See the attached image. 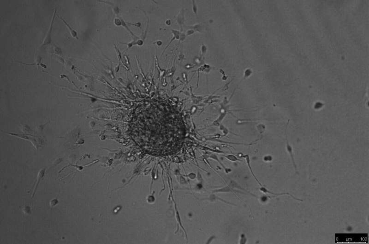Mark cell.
I'll return each instance as SVG.
<instances>
[{"mask_svg": "<svg viewBox=\"0 0 369 244\" xmlns=\"http://www.w3.org/2000/svg\"><path fill=\"white\" fill-rule=\"evenodd\" d=\"M57 17H58V18L59 19L63 22V23H64V24H65L66 26L68 27L72 36L74 38L78 39V33L77 32V31H75L74 29H72L71 27L70 26V25H69V24L63 19L62 18V17H59L58 15H57Z\"/></svg>", "mask_w": 369, "mask_h": 244, "instance_id": "obj_3", "label": "cell"}, {"mask_svg": "<svg viewBox=\"0 0 369 244\" xmlns=\"http://www.w3.org/2000/svg\"><path fill=\"white\" fill-rule=\"evenodd\" d=\"M56 9L53 13V15L52 19H51L50 28L48 29V31L46 36L44 39L43 42L42 44V46L47 45L50 44L51 43V42H52L51 33H52V29H53V27L54 22V18H55V16H56Z\"/></svg>", "mask_w": 369, "mask_h": 244, "instance_id": "obj_1", "label": "cell"}, {"mask_svg": "<svg viewBox=\"0 0 369 244\" xmlns=\"http://www.w3.org/2000/svg\"><path fill=\"white\" fill-rule=\"evenodd\" d=\"M172 32L174 34V36L173 37V38L172 39V40H171V41H170V43L168 44V46H166L165 48V50H164L163 51V54L164 53V51H165V50H166L167 48L170 45V43H171V42H173V41H174V40L179 39V32L177 31V30H172Z\"/></svg>", "mask_w": 369, "mask_h": 244, "instance_id": "obj_5", "label": "cell"}, {"mask_svg": "<svg viewBox=\"0 0 369 244\" xmlns=\"http://www.w3.org/2000/svg\"><path fill=\"white\" fill-rule=\"evenodd\" d=\"M289 119L288 120V122H287V124H286V129H285V136H286V148H287V152H288V153L289 154L290 156V157H291V159H292V162H293V166H294V168H295V169L296 170V169H297V167H296V165L295 161V160H294V155H293V148H292V146H291V145H290V144L289 142H288V136H287V128H288V124H289Z\"/></svg>", "mask_w": 369, "mask_h": 244, "instance_id": "obj_2", "label": "cell"}, {"mask_svg": "<svg viewBox=\"0 0 369 244\" xmlns=\"http://www.w3.org/2000/svg\"><path fill=\"white\" fill-rule=\"evenodd\" d=\"M44 170H41V171H40V172H39V173H38V180H37V181L36 184H35V186H34V190H33V196H34V194H35V192H36V191L37 188H38V185L39 183H40V180H41L42 179V177H44V172H45Z\"/></svg>", "mask_w": 369, "mask_h": 244, "instance_id": "obj_4", "label": "cell"}, {"mask_svg": "<svg viewBox=\"0 0 369 244\" xmlns=\"http://www.w3.org/2000/svg\"><path fill=\"white\" fill-rule=\"evenodd\" d=\"M114 23L115 25H116L117 26H121L122 25V20H121L119 19L116 18L114 20Z\"/></svg>", "mask_w": 369, "mask_h": 244, "instance_id": "obj_6", "label": "cell"}]
</instances>
